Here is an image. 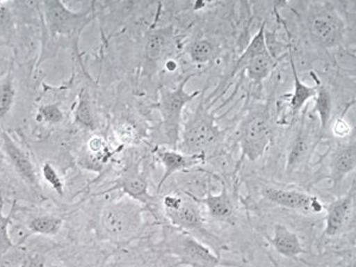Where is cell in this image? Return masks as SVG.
<instances>
[{
	"mask_svg": "<svg viewBox=\"0 0 356 267\" xmlns=\"http://www.w3.org/2000/svg\"><path fill=\"white\" fill-rule=\"evenodd\" d=\"M15 95L16 90L13 86V77L8 73L0 80V119L8 115V112L13 108Z\"/></svg>",
	"mask_w": 356,
	"mask_h": 267,
	"instance_id": "26",
	"label": "cell"
},
{
	"mask_svg": "<svg viewBox=\"0 0 356 267\" xmlns=\"http://www.w3.org/2000/svg\"><path fill=\"white\" fill-rule=\"evenodd\" d=\"M261 195L264 199L273 203L275 206L283 207L291 211H302L305 214L308 213L318 214L324 209V204L321 203L320 200L302 191L265 186L261 189Z\"/></svg>",
	"mask_w": 356,
	"mask_h": 267,
	"instance_id": "10",
	"label": "cell"
},
{
	"mask_svg": "<svg viewBox=\"0 0 356 267\" xmlns=\"http://www.w3.org/2000/svg\"><path fill=\"white\" fill-rule=\"evenodd\" d=\"M222 189L220 191V194L213 195L208 194L206 197L199 199L193 194L191 195V199H194L197 203H202L207 207L208 214L211 215V219L216 220L219 222L234 223L235 219V208L228 194L225 182H221Z\"/></svg>",
	"mask_w": 356,
	"mask_h": 267,
	"instance_id": "16",
	"label": "cell"
},
{
	"mask_svg": "<svg viewBox=\"0 0 356 267\" xmlns=\"http://www.w3.org/2000/svg\"><path fill=\"white\" fill-rule=\"evenodd\" d=\"M275 65H277V61L275 57L272 56L268 50H266L257 56L252 57L251 60L243 65V69L246 70L247 77L253 81L254 85L260 86L271 74Z\"/></svg>",
	"mask_w": 356,
	"mask_h": 267,
	"instance_id": "21",
	"label": "cell"
},
{
	"mask_svg": "<svg viewBox=\"0 0 356 267\" xmlns=\"http://www.w3.org/2000/svg\"><path fill=\"white\" fill-rule=\"evenodd\" d=\"M145 209V207L130 197L110 203L102 209V231L110 239H131L142 229Z\"/></svg>",
	"mask_w": 356,
	"mask_h": 267,
	"instance_id": "3",
	"label": "cell"
},
{
	"mask_svg": "<svg viewBox=\"0 0 356 267\" xmlns=\"http://www.w3.org/2000/svg\"><path fill=\"white\" fill-rule=\"evenodd\" d=\"M38 115L42 120L49 122V124H60L63 120V113L60 110V107L56 105H48L42 107Z\"/></svg>",
	"mask_w": 356,
	"mask_h": 267,
	"instance_id": "30",
	"label": "cell"
},
{
	"mask_svg": "<svg viewBox=\"0 0 356 267\" xmlns=\"http://www.w3.org/2000/svg\"><path fill=\"white\" fill-rule=\"evenodd\" d=\"M216 55V47L213 42L207 40V38H201L191 43L189 48V56L191 61L196 65H206L208 62H211Z\"/></svg>",
	"mask_w": 356,
	"mask_h": 267,
	"instance_id": "24",
	"label": "cell"
},
{
	"mask_svg": "<svg viewBox=\"0 0 356 267\" xmlns=\"http://www.w3.org/2000/svg\"><path fill=\"white\" fill-rule=\"evenodd\" d=\"M304 26L312 44L320 48H335L343 41V22L330 3L309 5Z\"/></svg>",
	"mask_w": 356,
	"mask_h": 267,
	"instance_id": "4",
	"label": "cell"
},
{
	"mask_svg": "<svg viewBox=\"0 0 356 267\" xmlns=\"http://www.w3.org/2000/svg\"><path fill=\"white\" fill-rule=\"evenodd\" d=\"M3 139V147H4L5 154L8 156V161L13 164V169L16 170L19 177L28 184L33 191H40V182H38V176L36 170L33 168V164L28 157V154L22 150L16 143L13 142L8 134L3 132L1 134Z\"/></svg>",
	"mask_w": 356,
	"mask_h": 267,
	"instance_id": "13",
	"label": "cell"
},
{
	"mask_svg": "<svg viewBox=\"0 0 356 267\" xmlns=\"http://www.w3.org/2000/svg\"><path fill=\"white\" fill-rule=\"evenodd\" d=\"M186 195V199L177 194L165 195L163 197V209L166 218L175 228L189 234L199 233L201 236L209 238L214 246V243L219 241V239H216L211 232L207 231L206 219L203 218L199 203L191 199L188 193Z\"/></svg>",
	"mask_w": 356,
	"mask_h": 267,
	"instance_id": "7",
	"label": "cell"
},
{
	"mask_svg": "<svg viewBox=\"0 0 356 267\" xmlns=\"http://www.w3.org/2000/svg\"><path fill=\"white\" fill-rule=\"evenodd\" d=\"M42 6L48 30L54 35H70L81 31L90 22V11L73 13L62 1H45Z\"/></svg>",
	"mask_w": 356,
	"mask_h": 267,
	"instance_id": "9",
	"label": "cell"
},
{
	"mask_svg": "<svg viewBox=\"0 0 356 267\" xmlns=\"http://www.w3.org/2000/svg\"><path fill=\"white\" fill-rule=\"evenodd\" d=\"M270 240L275 251L289 259H295L305 252L300 238L293 232L290 231L288 227L280 223L275 225L273 236Z\"/></svg>",
	"mask_w": 356,
	"mask_h": 267,
	"instance_id": "19",
	"label": "cell"
},
{
	"mask_svg": "<svg viewBox=\"0 0 356 267\" xmlns=\"http://www.w3.org/2000/svg\"><path fill=\"white\" fill-rule=\"evenodd\" d=\"M289 55H290V63H291L292 74H293V92L289 95V100H290L292 117H296L300 111L303 110L307 102L315 97L316 86L305 85L298 76L295 65V58H293L291 36H289Z\"/></svg>",
	"mask_w": 356,
	"mask_h": 267,
	"instance_id": "18",
	"label": "cell"
},
{
	"mask_svg": "<svg viewBox=\"0 0 356 267\" xmlns=\"http://www.w3.org/2000/svg\"><path fill=\"white\" fill-rule=\"evenodd\" d=\"M272 126L266 107H258L247 115L240 126L238 142L241 149V159L257 162L266 152L272 142Z\"/></svg>",
	"mask_w": 356,
	"mask_h": 267,
	"instance_id": "6",
	"label": "cell"
},
{
	"mask_svg": "<svg viewBox=\"0 0 356 267\" xmlns=\"http://www.w3.org/2000/svg\"><path fill=\"white\" fill-rule=\"evenodd\" d=\"M193 76L194 74L186 76L184 80L178 83L176 88H161L159 90L158 108L162 115L163 131L166 140L174 150H177L179 142L183 110L186 104L193 102L195 97L200 95L199 90L193 93H188L186 90V83Z\"/></svg>",
	"mask_w": 356,
	"mask_h": 267,
	"instance_id": "5",
	"label": "cell"
},
{
	"mask_svg": "<svg viewBox=\"0 0 356 267\" xmlns=\"http://www.w3.org/2000/svg\"><path fill=\"white\" fill-rule=\"evenodd\" d=\"M310 76L316 82L315 108L314 112L320 118L321 132L323 134L329 127L332 118V95L330 89L323 85L315 72H310Z\"/></svg>",
	"mask_w": 356,
	"mask_h": 267,
	"instance_id": "20",
	"label": "cell"
},
{
	"mask_svg": "<svg viewBox=\"0 0 356 267\" xmlns=\"http://www.w3.org/2000/svg\"><path fill=\"white\" fill-rule=\"evenodd\" d=\"M221 134L214 114L209 112L203 102H200L184 124L178 151L186 154H206V151L219 140Z\"/></svg>",
	"mask_w": 356,
	"mask_h": 267,
	"instance_id": "2",
	"label": "cell"
},
{
	"mask_svg": "<svg viewBox=\"0 0 356 267\" xmlns=\"http://www.w3.org/2000/svg\"><path fill=\"white\" fill-rule=\"evenodd\" d=\"M75 122L89 130H94L97 127L92 105H90L88 95L85 90H82L81 94L79 95L76 110H75Z\"/></svg>",
	"mask_w": 356,
	"mask_h": 267,
	"instance_id": "25",
	"label": "cell"
},
{
	"mask_svg": "<svg viewBox=\"0 0 356 267\" xmlns=\"http://www.w3.org/2000/svg\"><path fill=\"white\" fill-rule=\"evenodd\" d=\"M11 214L5 216L3 214V204H0V258L13 248V240L10 236V232H8V226L11 223Z\"/></svg>",
	"mask_w": 356,
	"mask_h": 267,
	"instance_id": "28",
	"label": "cell"
},
{
	"mask_svg": "<svg viewBox=\"0 0 356 267\" xmlns=\"http://www.w3.org/2000/svg\"><path fill=\"white\" fill-rule=\"evenodd\" d=\"M354 200H355V183H353L350 191L344 195L343 197H340L324 206V209L327 211L325 227H324L325 236L332 238L340 234L348 220Z\"/></svg>",
	"mask_w": 356,
	"mask_h": 267,
	"instance_id": "14",
	"label": "cell"
},
{
	"mask_svg": "<svg viewBox=\"0 0 356 267\" xmlns=\"http://www.w3.org/2000/svg\"><path fill=\"white\" fill-rule=\"evenodd\" d=\"M356 166V146L355 140L340 146L330 161V171H329V179L332 186H340L343 182L344 178L355 170Z\"/></svg>",
	"mask_w": 356,
	"mask_h": 267,
	"instance_id": "17",
	"label": "cell"
},
{
	"mask_svg": "<svg viewBox=\"0 0 356 267\" xmlns=\"http://www.w3.org/2000/svg\"><path fill=\"white\" fill-rule=\"evenodd\" d=\"M62 226L63 220L51 215L37 216L28 222V229L33 234L56 235L61 231Z\"/></svg>",
	"mask_w": 356,
	"mask_h": 267,
	"instance_id": "23",
	"label": "cell"
},
{
	"mask_svg": "<svg viewBox=\"0 0 356 267\" xmlns=\"http://www.w3.org/2000/svg\"><path fill=\"white\" fill-rule=\"evenodd\" d=\"M118 189L127 195V197L137 201L147 209H151L154 206V196L149 193V184L146 181L145 175L140 171L139 163L131 164L129 168H126L122 176L118 178L117 184L105 193Z\"/></svg>",
	"mask_w": 356,
	"mask_h": 267,
	"instance_id": "11",
	"label": "cell"
},
{
	"mask_svg": "<svg viewBox=\"0 0 356 267\" xmlns=\"http://www.w3.org/2000/svg\"><path fill=\"white\" fill-rule=\"evenodd\" d=\"M314 139L312 137V132L308 126H304V122L300 126L296 136L292 138L291 144L289 147L288 158H286V174H295L296 171L300 170L304 163L308 161L310 152L312 150Z\"/></svg>",
	"mask_w": 356,
	"mask_h": 267,
	"instance_id": "15",
	"label": "cell"
},
{
	"mask_svg": "<svg viewBox=\"0 0 356 267\" xmlns=\"http://www.w3.org/2000/svg\"><path fill=\"white\" fill-rule=\"evenodd\" d=\"M117 136L118 138L120 139V142H122V144H126V145L134 144L138 137L137 132L134 131V127H131V126L129 125L122 126V127L118 130Z\"/></svg>",
	"mask_w": 356,
	"mask_h": 267,
	"instance_id": "32",
	"label": "cell"
},
{
	"mask_svg": "<svg viewBox=\"0 0 356 267\" xmlns=\"http://www.w3.org/2000/svg\"><path fill=\"white\" fill-rule=\"evenodd\" d=\"M332 131L335 137L342 139V138L348 137L352 132V127L343 117H340L335 119V122L332 125Z\"/></svg>",
	"mask_w": 356,
	"mask_h": 267,
	"instance_id": "31",
	"label": "cell"
},
{
	"mask_svg": "<svg viewBox=\"0 0 356 267\" xmlns=\"http://www.w3.org/2000/svg\"><path fill=\"white\" fill-rule=\"evenodd\" d=\"M265 29H266V24L263 23L260 26L259 31L255 33L254 37L252 38L250 44L247 45L245 51L241 54V56L238 58L236 65H235L234 70L231 74V77L234 76L235 74L238 73L239 70L243 68V65H246L247 62L251 60L252 57L259 55L263 51L268 50L267 49L266 37H265Z\"/></svg>",
	"mask_w": 356,
	"mask_h": 267,
	"instance_id": "22",
	"label": "cell"
},
{
	"mask_svg": "<svg viewBox=\"0 0 356 267\" xmlns=\"http://www.w3.org/2000/svg\"><path fill=\"white\" fill-rule=\"evenodd\" d=\"M165 68L169 70V72H174V70H176V68H177V63L172 60V58H170L169 61H166L165 63Z\"/></svg>",
	"mask_w": 356,
	"mask_h": 267,
	"instance_id": "33",
	"label": "cell"
},
{
	"mask_svg": "<svg viewBox=\"0 0 356 267\" xmlns=\"http://www.w3.org/2000/svg\"><path fill=\"white\" fill-rule=\"evenodd\" d=\"M154 154L164 166V175L158 183L157 191H161L166 179L178 171L191 169L193 166L202 164L206 161V154H186L165 146H154Z\"/></svg>",
	"mask_w": 356,
	"mask_h": 267,
	"instance_id": "12",
	"label": "cell"
},
{
	"mask_svg": "<svg viewBox=\"0 0 356 267\" xmlns=\"http://www.w3.org/2000/svg\"><path fill=\"white\" fill-rule=\"evenodd\" d=\"M88 151L93 161H97L99 164H104V163L108 161V158L112 156V151L111 147L105 139L99 136L92 138L88 142Z\"/></svg>",
	"mask_w": 356,
	"mask_h": 267,
	"instance_id": "27",
	"label": "cell"
},
{
	"mask_svg": "<svg viewBox=\"0 0 356 267\" xmlns=\"http://www.w3.org/2000/svg\"><path fill=\"white\" fill-rule=\"evenodd\" d=\"M42 176L44 178L45 182H48L50 186H53L56 193L63 195V181L51 163L47 162L43 164Z\"/></svg>",
	"mask_w": 356,
	"mask_h": 267,
	"instance_id": "29",
	"label": "cell"
},
{
	"mask_svg": "<svg viewBox=\"0 0 356 267\" xmlns=\"http://www.w3.org/2000/svg\"><path fill=\"white\" fill-rule=\"evenodd\" d=\"M174 28L169 25L165 28L152 29L146 33L144 44V74H154L161 62L169 61L172 50L175 49Z\"/></svg>",
	"mask_w": 356,
	"mask_h": 267,
	"instance_id": "8",
	"label": "cell"
},
{
	"mask_svg": "<svg viewBox=\"0 0 356 267\" xmlns=\"http://www.w3.org/2000/svg\"><path fill=\"white\" fill-rule=\"evenodd\" d=\"M163 246L168 253L175 255L181 265L189 267H240L238 264L227 263L215 254L209 247L196 239L194 235L175 227L164 231Z\"/></svg>",
	"mask_w": 356,
	"mask_h": 267,
	"instance_id": "1",
	"label": "cell"
}]
</instances>
